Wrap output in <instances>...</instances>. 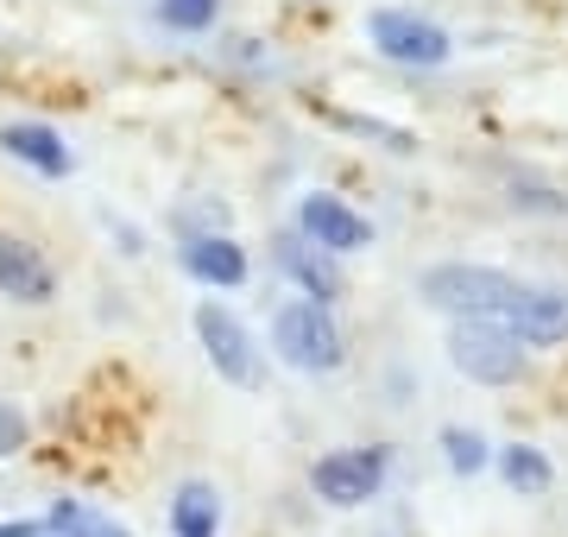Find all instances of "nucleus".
<instances>
[{
  "mask_svg": "<svg viewBox=\"0 0 568 537\" xmlns=\"http://www.w3.org/2000/svg\"><path fill=\"white\" fill-rule=\"evenodd\" d=\"M272 260H278L284 278H297V285H304L310 304H335V297H342V272H335V260L316 253L310 241H297V234H278Z\"/></svg>",
  "mask_w": 568,
  "mask_h": 537,
  "instance_id": "12",
  "label": "nucleus"
},
{
  "mask_svg": "<svg viewBox=\"0 0 568 537\" xmlns=\"http://www.w3.org/2000/svg\"><path fill=\"white\" fill-rule=\"evenodd\" d=\"M152 7L171 32H209L215 13H222V0H152Z\"/></svg>",
  "mask_w": 568,
  "mask_h": 537,
  "instance_id": "17",
  "label": "nucleus"
},
{
  "mask_svg": "<svg viewBox=\"0 0 568 537\" xmlns=\"http://www.w3.org/2000/svg\"><path fill=\"white\" fill-rule=\"evenodd\" d=\"M297 241H310V247L328 253V260H342V253L373 247V222H366L361 209H347L342 196L310 190L304 203H297Z\"/></svg>",
  "mask_w": 568,
  "mask_h": 537,
  "instance_id": "7",
  "label": "nucleus"
},
{
  "mask_svg": "<svg viewBox=\"0 0 568 537\" xmlns=\"http://www.w3.org/2000/svg\"><path fill=\"white\" fill-rule=\"evenodd\" d=\"M164 518H171V537H222V494L209 480H183Z\"/></svg>",
  "mask_w": 568,
  "mask_h": 537,
  "instance_id": "13",
  "label": "nucleus"
},
{
  "mask_svg": "<svg viewBox=\"0 0 568 537\" xmlns=\"http://www.w3.org/2000/svg\"><path fill=\"white\" fill-rule=\"evenodd\" d=\"M171 227H178V241H196V234H227V209L222 203H190L171 215Z\"/></svg>",
  "mask_w": 568,
  "mask_h": 537,
  "instance_id": "18",
  "label": "nucleus"
},
{
  "mask_svg": "<svg viewBox=\"0 0 568 537\" xmlns=\"http://www.w3.org/2000/svg\"><path fill=\"white\" fill-rule=\"evenodd\" d=\"M499 462V475H506L511 494H525V499H544L549 487H556V468H549V455L544 449H530V443H506V449L493 455Z\"/></svg>",
  "mask_w": 568,
  "mask_h": 537,
  "instance_id": "14",
  "label": "nucleus"
},
{
  "mask_svg": "<svg viewBox=\"0 0 568 537\" xmlns=\"http://www.w3.org/2000/svg\"><path fill=\"white\" fill-rule=\"evenodd\" d=\"M44 537H133V531H126L121 518L82 506V499H51V513H44Z\"/></svg>",
  "mask_w": 568,
  "mask_h": 537,
  "instance_id": "15",
  "label": "nucleus"
},
{
  "mask_svg": "<svg viewBox=\"0 0 568 537\" xmlns=\"http://www.w3.org/2000/svg\"><path fill=\"white\" fill-rule=\"evenodd\" d=\"M26 443H32V424H26V412L0 398V462H13V455H20Z\"/></svg>",
  "mask_w": 568,
  "mask_h": 537,
  "instance_id": "19",
  "label": "nucleus"
},
{
  "mask_svg": "<svg viewBox=\"0 0 568 537\" xmlns=\"http://www.w3.org/2000/svg\"><path fill=\"white\" fill-rule=\"evenodd\" d=\"M448 361H455L474 386H511V379L525 373L518 335H511L506 323H493V316H462V323L448 330Z\"/></svg>",
  "mask_w": 568,
  "mask_h": 537,
  "instance_id": "4",
  "label": "nucleus"
},
{
  "mask_svg": "<svg viewBox=\"0 0 568 537\" xmlns=\"http://www.w3.org/2000/svg\"><path fill=\"white\" fill-rule=\"evenodd\" d=\"M183 272L209 291H234V285H246L253 266H246V247L234 234H196V241H183Z\"/></svg>",
  "mask_w": 568,
  "mask_h": 537,
  "instance_id": "11",
  "label": "nucleus"
},
{
  "mask_svg": "<svg viewBox=\"0 0 568 537\" xmlns=\"http://www.w3.org/2000/svg\"><path fill=\"white\" fill-rule=\"evenodd\" d=\"M0 537H44V518H0Z\"/></svg>",
  "mask_w": 568,
  "mask_h": 537,
  "instance_id": "20",
  "label": "nucleus"
},
{
  "mask_svg": "<svg viewBox=\"0 0 568 537\" xmlns=\"http://www.w3.org/2000/svg\"><path fill=\"white\" fill-rule=\"evenodd\" d=\"M272 348L297 373H335L347 361V335L328 304L297 297V304H278V316H272Z\"/></svg>",
  "mask_w": 568,
  "mask_h": 537,
  "instance_id": "2",
  "label": "nucleus"
},
{
  "mask_svg": "<svg viewBox=\"0 0 568 537\" xmlns=\"http://www.w3.org/2000/svg\"><path fill=\"white\" fill-rule=\"evenodd\" d=\"M530 285H518L511 272H499V266H467V260H448V266H429L424 278H417V297L424 304H436V311H448L455 323L462 316H499L525 297Z\"/></svg>",
  "mask_w": 568,
  "mask_h": 537,
  "instance_id": "1",
  "label": "nucleus"
},
{
  "mask_svg": "<svg viewBox=\"0 0 568 537\" xmlns=\"http://www.w3.org/2000/svg\"><path fill=\"white\" fill-rule=\"evenodd\" d=\"M443 455H448V468H455V475H480V468L493 462L487 436H480V430H462V424H448V430H443Z\"/></svg>",
  "mask_w": 568,
  "mask_h": 537,
  "instance_id": "16",
  "label": "nucleus"
},
{
  "mask_svg": "<svg viewBox=\"0 0 568 537\" xmlns=\"http://www.w3.org/2000/svg\"><path fill=\"white\" fill-rule=\"evenodd\" d=\"M196 342H203L209 367L222 373L227 386H260V342L227 304H215V297L196 304Z\"/></svg>",
  "mask_w": 568,
  "mask_h": 537,
  "instance_id": "6",
  "label": "nucleus"
},
{
  "mask_svg": "<svg viewBox=\"0 0 568 537\" xmlns=\"http://www.w3.org/2000/svg\"><path fill=\"white\" fill-rule=\"evenodd\" d=\"M386 468H392V455L379 443H366V449H328L310 468V494L323 499V506H335V513H354L366 499H379Z\"/></svg>",
  "mask_w": 568,
  "mask_h": 537,
  "instance_id": "5",
  "label": "nucleus"
},
{
  "mask_svg": "<svg viewBox=\"0 0 568 537\" xmlns=\"http://www.w3.org/2000/svg\"><path fill=\"white\" fill-rule=\"evenodd\" d=\"M0 297H13V304H26V311H39V304L58 297L51 260H44L26 234H7V227H0Z\"/></svg>",
  "mask_w": 568,
  "mask_h": 537,
  "instance_id": "8",
  "label": "nucleus"
},
{
  "mask_svg": "<svg viewBox=\"0 0 568 537\" xmlns=\"http://www.w3.org/2000/svg\"><path fill=\"white\" fill-rule=\"evenodd\" d=\"M0 152H7L13 165L39 171V178H70V171H77V152L63 145L58 126H44V121H7L0 126Z\"/></svg>",
  "mask_w": 568,
  "mask_h": 537,
  "instance_id": "9",
  "label": "nucleus"
},
{
  "mask_svg": "<svg viewBox=\"0 0 568 537\" xmlns=\"http://www.w3.org/2000/svg\"><path fill=\"white\" fill-rule=\"evenodd\" d=\"M366 44L379 58L405 63V70H443L455 58V39L436 20H424L417 7H373L366 13Z\"/></svg>",
  "mask_w": 568,
  "mask_h": 537,
  "instance_id": "3",
  "label": "nucleus"
},
{
  "mask_svg": "<svg viewBox=\"0 0 568 537\" xmlns=\"http://www.w3.org/2000/svg\"><path fill=\"white\" fill-rule=\"evenodd\" d=\"M499 323L518 335V348H556V342H568V291H556V285L525 291Z\"/></svg>",
  "mask_w": 568,
  "mask_h": 537,
  "instance_id": "10",
  "label": "nucleus"
}]
</instances>
